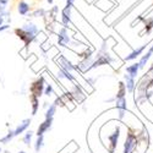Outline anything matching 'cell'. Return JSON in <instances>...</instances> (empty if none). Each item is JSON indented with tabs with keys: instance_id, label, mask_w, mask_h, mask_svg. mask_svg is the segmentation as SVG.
I'll list each match as a JSON object with an SVG mask.
<instances>
[{
	"instance_id": "obj_1",
	"label": "cell",
	"mask_w": 153,
	"mask_h": 153,
	"mask_svg": "<svg viewBox=\"0 0 153 153\" xmlns=\"http://www.w3.org/2000/svg\"><path fill=\"white\" fill-rule=\"evenodd\" d=\"M44 85H45V81L43 77H39V79H37L30 87V91L32 94L37 96L38 98H39L42 94H44Z\"/></svg>"
},
{
	"instance_id": "obj_2",
	"label": "cell",
	"mask_w": 153,
	"mask_h": 153,
	"mask_svg": "<svg viewBox=\"0 0 153 153\" xmlns=\"http://www.w3.org/2000/svg\"><path fill=\"white\" fill-rule=\"evenodd\" d=\"M137 145V138L132 132H127L126 141L124 143V153H132Z\"/></svg>"
},
{
	"instance_id": "obj_3",
	"label": "cell",
	"mask_w": 153,
	"mask_h": 153,
	"mask_svg": "<svg viewBox=\"0 0 153 153\" xmlns=\"http://www.w3.org/2000/svg\"><path fill=\"white\" fill-rule=\"evenodd\" d=\"M15 33H16V36L20 38V39L25 43V45H26V47H28L30 43H32V41L36 38V36L31 34L30 32H27L26 30H23V28H16Z\"/></svg>"
},
{
	"instance_id": "obj_4",
	"label": "cell",
	"mask_w": 153,
	"mask_h": 153,
	"mask_svg": "<svg viewBox=\"0 0 153 153\" xmlns=\"http://www.w3.org/2000/svg\"><path fill=\"white\" fill-rule=\"evenodd\" d=\"M120 137V129L117 126L115 127V131H114L111 135H109L108 140H109V142H110V153H114V151L117 149V145H118V140Z\"/></svg>"
},
{
	"instance_id": "obj_5",
	"label": "cell",
	"mask_w": 153,
	"mask_h": 153,
	"mask_svg": "<svg viewBox=\"0 0 153 153\" xmlns=\"http://www.w3.org/2000/svg\"><path fill=\"white\" fill-rule=\"evenodd\" d=\"M52 124H53V118L45 119L42 124H39V126H38L36 135H37V136H43V135L50 129V127H52Z\"/></svg>"
},
{
	"instance_id": "obj_6",
	"label": "cell",
	"mask_w": 153,
	"mask_h": 153,
	"mask_svg": "<svg viewBox=\"0 0 153 153\" xmlns=\"http://www.w3.org/2000/svg\"><path fill=\"white\" fill-rule=\"evenodd\" d=\"M61 22L65 28H68L69 23H71V7L70 6H65L61 10Z\"/></svg>"
},
{
	"instance_id": "obj_7",
	"label": "cell",
	"mask_w": 153,
	"mask_h": 153,
	"mask_svg": "<svg viewBox=\"0 0 153 153\" xmlns=\"http://www.w3.org/2000/svg\"><path fill=\"white\" fill-rule=\"evenodd\" d=\"M58 42H59V44H60V45H62V47H66V45L70 43V37H69L68 30H66L65 27H62V28L59 31Z\"/></svg>"
},
{
	"instance_id": "obj_8",
	"label": "cell",
	"mask_w": 153,
	"mask_h": 153,
	"mask_svg": "<svg viewBox=\"0 0 153 153\" xmlns=\"http://www.w3.org/2000/svg\"><path fill=\"white\" fill-rule=\"evenodd\" d=\"M30 125H31V119H25V120H22V121L17 125L16 129L14 130L15 137L19 136V135H21V134H23L25 131H27V129L30 127Z\"/></svg>"
},
{
	"instance_id": "obj_9",
	"label": "cell",
	"mask_w": 153,
	"mask_h": 153,
	"mask_svg": "<svg viewBox=\"0 0 153 153\" xmlns=\"http://www.w3.org/2000/svg\"><path fill=\"white\" fill-rule=\"evenodd\" d=\"M117 109H118V113H119V119H123L124 115H125V111H126V109H127L125 97L117 99Z\"/></svg>"
},
{
	"instance_id": "obj_10",
	"label": "cell",
	"mask_w": 153,
	"mask_h": 153,
	"mask_svg": "<svg viewBox=\"0 0 153 153\" xmlns=\"http://www.w3.org/2000/svg\"><path fill=\"white\" fill-rule=\"evenodd\" d=\"M124 80H125V87H126V92L132 93L135 90V79H132L130 75H124Z\"/></svg>"
},
{
	"instance_id": "obj_11",
	"label": "cell",
	"mask_w": 153,
	"mask_h": 153,
	"mask_svg": "<svg viewBox=\"0 0 153 153\" xmlns=\"http://www.w3.org/2000/svg\"><path fill=\"white\" fill-rule=\"evenodd\" d=\"M146 48H147V44H143L142 47H140L138 49H135L132 53H130L127 56H125V60L129 61V60H135V59H137L140 55H141V54L143 53V50H145Z\"/></svg>"
},
{
	"instance_id": "obj_12",
	"label": "cell",
	"mask_w": 153,
	"mask_h": 153,
	"mask_svg": "<svg viewBox=\"0 0 153 153\" xmlns=\"http://www.w3.org/2000/svg\"><path fill=\"white\" fill-rule=\"evenodd\" d=\"M59 61H60V68H64L65 70H68L69 72H74V71H76V68L72 65V64H71L66 58L60 56V58H59Z\"/></svg>"
},
{
	"instance_id": "obj_13",
	"label": "cell",
	"mask_w": 153,
	"mask_h": 153,
	"mask_svg": "<svg viewBox=\"0 0 153 153\" xmlns=\"http://www.w3.org/2000/svg\"><path fill=\"white\" fill-rule=\"evenodd\" d=\"M152 54H153V44H152V47L148 49V52H147L146 54H143V55L141 56V59H140V62H138L140 69H143V68L147 65V61L151 59Z\"/></svg>"
},
{
	"instance_id": "obj_14",
	"label": "cell",
	"mask_w": 153,
	"mask_h": 153,
	"mask_svg": "<svg viewBox=\"0 0 153 153\" xmlns=\"http://www.w3.org/2000/svg\"><path fill=\"white\" fill-rule=\"evenodd\" d=\"M30 102L32 104V115H36L38 109H39V98L34 94H30Z\"/></svg>"
},
{
	"instance_id": "obj_15",
	"label": "cell",
	"mask_w": 153,
	"mask_h": 153,
	"mask_svg": "<svg viewBox=\"0 0 153 153\" xmlns=\"http://www.w3.org/2000/svg\"><path fill=\"white\" fill-rule=\"evenodd\" d=\"M138 70H140L138 62H135V64H132V65H130V66L126 68V74L130 75L132 79H136V76H137V74H138Z\"/></svg>"
},
{
	"instance_id": "obj_16",
	"label": "cell",
	"mask_w": 153,
	"mask_h": 153,
	"mask_svg": "<svg viewBox=\"0 0 153 153\" xmlns=\"http://www.w3.org/2000/svg\"><path fill=\"white\" fill-rule=\"evenodd\" d=\"M58 76L60 79H65V80H69V81H74V76L71 75V72H69L68 70H65L64 68H60V71L58 74Z\"/></svg>"
},
{
	"instance_id": "obj_17",
	"label": "cell",
	"mask_w": 153,
	"mask_h": 153,
	"mask_svg": "<svg viewBox=\"0 0 153 153\" xmlns=\"http://www.w3.org/2000/svg\"><path fill=\"white\" fill-rule=\"evenodd\" d=\"M30 5L26 3V1H23V0H22V1H20V4H19V12H20V14L21 15H27L28 14V12H30Z\"/></svg>"
},
{
	"instance_id": "obj_18",
	"label": "cell",
	"mask_w": 153,
	"mask_h": 153,
	"mask_svg": "<svg viewBox=\"0 0 153 153\" xmlns=\"http://www.w3.org/2000/svg\"><path fill=\"white\" fill-rule=\"evenodd\" d=\"M43 146H44V136H37V140L34 142V151L37 153H39Z\"/></svg>"
},
{
	"instance_id": "obj_19",
	"label": "cell",
	"mask_w": 153,
	"mask_h": 153,
	"mask_svg": "<svg viewBox=\"0 0 153 153\" xmlns=\"http://www.w3.org/2000/svg\"><path fill=\"white\" fill-rule=\"evenodd\" d=\"M22 28H23V30H26L27 32H30V33L33 34V36H36L38 32H39V31H38V27L36 26V25H33V23H26Z\"/></svg>"
},
{
	"instance_id": "obj_20",
	"label": "cell",
	"mask_w": 153,
	"mask_h": 153,
	"mask_svg": "<svg viewBox=\"0 0 153 153\" xmlns=\"http://www.w3.org/2000/svg\"><path fill=\"white\" fill-rule=\"evenodd\" d=\"M56 111V105L55 104H50L45 111V119H49V118H53L54 114Z\"/></svg>"
},
{
	"instance_id": "obj_21",
	"label": "cell",
	"mask_w": 153,
	"mask_h": 153,
	"mask_svg": "<svg viewBox=\"0 0 153 153\" xmlns=\"http://www.w3.org/2000/svg\"><path fill=\"white\" fill-rule=\"evenodd\" d=\"M15 137V135H14V130H10L9 131V134L6 135V136H4L3 138H0V143H4V145H6V143H10V141L12 138Z\"/></svg>"
},
{
	"instance_id": "obj_22",
	"label": "cell",
	"mask_w": 153,
	"mask_h": 153,
	"mask_svg": "<svg viewBox=\"0 0 153 153\" xmlns=\"http://www.w3.org/2000/svg\"><path fill=\"white\" fill-rule=\"evenodd\" d=\"M32 136H33V132L30 130V131H26V134H25V136H23V138H22V141H23V143L26 145V146H30L31 145V142H32Z\"/></svg>"
},
{
	"instance_id": "obj_23",
	"label": "cell",
	"mask_w": 153,
	"mask_h": 153,
	"mask_svg": "<svg viewBox=\"0 0 153 153\" xmlns=\"http://www.w3.org/2000/svg\"><path fill=\"white\" fill-rule=\"evenodd\" d=\"M126 94V87H125V83L120 82L119 83V91H118V94H117V99L119 98H124Z\"/></svg>"
},
{
	"instance_id": "obj_24",
	"label": "cell",
	"mask_w": 153,
	"mask_h": 153,
	"mask_svg": "<svg viewBox=\"0 0 153 153\" xmlns=\"http://www.w3.org/2000/svg\"><path fill=\"white\" fill-rule=\"evenodd\" d=\"M53 86L52 85H47V87L44 88V94L45 96H48V97H50V96H52L53 94Z\"/></svg>"
},
{
	"instance_id": "obj_25",
	"label": "cell",
	"mask_w": 153,
	"mask_h": 153,
	"mask_svg": "<svg viewBox=\"0 0 153 153\" xmlns=\"http://www.w3.org/2000/svg\"><path fill=\"white\" fill-rule=\"evenodd\" d=\"M44 14H45V11H44L43 9H39V10L37 9V10L33 12V16H34V17H39V16L42 17V16H44Z\"/></svg>"
},
{
	"instance_id": "obj_26",
	"label": "cell",
	"mask_w": 153,
	"mask_h": 153,
	"mask_svg": "<svg viewBox=\"0 0 153 153\" xmlns=\"http://www.w3.org/2000/svg\"><path fill=\"white\" fill-rule=\"evenodd\" d=\"M74 3H75V0H66V5H65V6L72 7V6H74Z\"/></svg>"
},
{
	"instance_id": "obj_27",
	"label": "cell",
	"mask_w": 153,
	"mask_h": 153,
	"mask_svg": "<svg viewBox=\"0 0 153 153\" xmlns=\"http://www.w3.org/2000/svg\"><path fill=\"white\" fill-rule=\"evenodd\" d=\"M7 28H9V25H3V26H0V32H3L5 30H7Z\"/></svg>"
},
{
	"instance_id": "obj_28",
	"label": "cell",
	"mask_w": 153,
	"mask_h": 153,
	"mask_svg": "<svg viewBox=\"0 0 153 153\" xmlns=\"http://www.w3.org/2000/svg\"><path fill=\"white\" fill-rule=\"evenodd\" d=\"M3 22H4V17L0 15V26H3Z\"/></svg>"
},
{
	"instance_id": "obj_29",
	"label": "cell",
	"mask_w": 153,
	"mask_h": 153,
	"mask_svg": "<svg viewBox=\"0 0 153 153\" xmlns=\"http://www.w3.org/2000/svg\"><path fill=\"white\" fill-rule=\"evenodd\" d=\"M47 1H48L49 4H53V3H54V0H47Z\"/></svg>"
},
{
	"instance_id": "obj_30",
	"label": "cell",
	"mask_w": 153,
	"mask_h": 153,
	"mask_svg": "<svg viewBox=\"0 0 153 153\" xmlns=\"http://www.w3.org/2000/svg\"><path fill=\"white\" fill-rule=\"evenodd\" d=\"M19 153H26V152H25V151H20Z\"/></svg>"
},
{
	"instance_id": "obj_31",
	"label": "cell",
	"mask_w": 153,
	"mask_h": 153,
	"mask_svg": "<svg viewBox=\"0 0 153 153\" xmlns=\"http://www.w3.org/2000/svg\"><path fill=\"white\" fill-rule=\"evenodd\" d=\"M0 152H1V148H0Z\"/></svg>"
}]
</instances>
